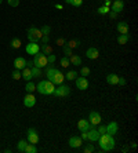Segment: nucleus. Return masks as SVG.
I'll use <instances>...</instances> for the list:
<instances>
[{
  "label": "nucleus",
  "mask_w": 138,
  "mask_h": 153,
  "mask_svg": "<svg viewBox=\"0 0 138 153\" xmlns=\"http://www.w3.org/2000/svg\"><path fill=\"white\" fill-rule=\"evenodd\" d=\"M98 143H100V146H101L102 150H112V149L115 148V139H113V135H109V134H102L100 135L98 138Z\"/></svg>",
  "instance_id": "nucleus-1"
},
{
  "label": "nucleus",
  "mask_w": 138,
  "mask_h": 153,
  "mask_svg": "<svg viewBox=\"0 0 138 153\" xmlns=\"http://www.w3.org/2000/svg\"><path fill=\"white\" fill-rule=\"evenodd\" d=\"M43 33L40 29H37V28L35 26H31L29 29H28V40L32 43H37L40 39H42Z\"/></svg>",
  "instance_id": "nucleus-2"
},
{
  "label": "nucleus",
  "mask_w": 138,
  "mask_h": 153,
  "mask_svg": "<svg viewBox=\"0 0 138 153\" xmlns=\"http://www.w3.org/2000/svg\"><path fill=\"white\" fill-rule=\"evenodd\" d=\"M48 62H47V55H44L43 53H39L35 54V59H33V66H36V68H44V66H47Z\"/></svg>",
  "instance_id": "nucleus-3"
},
{
  "label": "nucleus",
  "mask_w": 138,
  "mask_h": 153,
  "mask_svg": "<svg viewBox=\"0 0 138 153\" xmlns=\"http://www.w3.org/2000/svg\"><path fill=\"white\" fill-rule=\"evenodd\" d=\"M69 92H70V87L66 84H59L58 88H55L54 90L53 94L55 95V97H66V95H69Z\"/></svg>",
  "instance_id": "nucleus-4"
},
{
  "label": "nucleus",
  "mask_w": 138,
  "mask_h": 153,
  "mask_svg": "<svg viewBox=\"0 0 138 153\" xmlns=\"http://www.w3.org/2000/svg\"><path fill=\"white\" fill-rule=\"evenodd\" d=\"M102 122L101 115L98 112H90V116H89V123L91 126H98L100 123Z\"/></svg>",
  "instance_id": "nucleus-5"
},
{
  "label": "nucleus",
  "mask_w": 138,
  "mask_h": 153,
  "mask_svg": "<svg viewBox=\"0 0 138 153\" xmlns=\"http://www.w3.org/2000/svg\"><path fill=\"white\" fill-rule=\"evenodd\" d=\"M28 142L29 143H33V145H36L39 142V134L35 128H29L28 130Z\"/></svg>",
  "instance_id": "nucleus-6"
},
{
  "label": "nucleus",
  "mask_w": 138,
  "mask_h": 153,
  "mask_svg": "<svg viewBox=\"0 0 138 153\" xmlns=\"http://www.w3.org/2000/svg\"><path fill=\"white\" fill-rule=\"evenodd\" d=\"M35 104H36V97L32 92H28L26 97L24 98V105L26 108H32V106H35Z\"/></svg>",
  "instance_id": "nucleus-7"
},
{
  "label": "nucleus",
  "mask_w": 138,
  "mask_h": 153,
  "mask_svg": "<svg viewBox=\"0 0 138 153\" xmlns=\"http://www.w3.org/2000/svg\"><path fill=\"white\" fill-rule=\"evenodd\" d=\"M26 53L31 54V55H35V54H37L39 51H40V46L37 44V43H32L29 42V44H26Z\"/></svg>",
  "instance_id": "nucleus-8"
},
{
  "label": "nucleus",
  "mask_w": 138,
  "mask_h": 153,
  "mask_svg": "<svg viewBox=\"0 0 138 153\" xmlns=\"http://www.w3.org/2000/svg\"><path fill=\"white\" fill-rule=\"evenodd\" d=\"M76 87L82 91L87 90V88H89V80L86 79V77H83V76H82V77H77V79H76Z\"/></svg>",
  "instance_id": "nucleus-9"
},
{
  "label": "nucleus",
  "mask_w": 138,
  "mask_h": 153,
  "mask_svg": "<svg viewBox=\"0 0 138 153\" xmlns=\"http://www.w3.org/2000/svg\"><path fill=\"white\" fill-rule=\"evenodd\" d=\"M55 90V84L50 80H44V95H51Z\"/></svg>",
  "instance_id": "nucleus-10"
},
{
  "label": "nucleus",
  "mask_w": 138,
  "mask_h": 153,
  "mask_svg": "<svg viewBox=\"0 0 138 153\" xmlns=\"http://www.w3.org/2000/svg\"><path fill=\"white\" fill-rule=\"evenodd\" d=\"M64 79H65L64 73H62L61 70H57V73L54 74V76H53V79L50 80V81H53L54 84L59 86V84H62V83H64Z\"/></svg>",
  "instance_id": "nucleus-11"
},
{
  "label": "nucleus",
  "mask_w": 138,
  "mask_h": 153,
  "mask_svg": "<svg viewBox=\"0 0 138 153\" xmlns=\"http://www.w3.org/2000/svg\"><path fill=\"white\" fill-rule=\"evenodd\" d=\"M111 6H112V11L116 13V14H119V13L123 11V8H124V3H123V0H115Z\"/></svg>",
  "instance_id": "nucleus-12"
},
{
  "label": "nucleus",
  "mask_w": 138,
  "mask_h": 153,
  "mask_svg": "<svg viewBox=\"0 0 138 153\" xmlns=\"http://www.w3.org/2000/svg\"><path fill=\"white\" fill-rule=\"evenodd\" d=\"M68 143H69L70 148H80L82 143H83V139H82L80 137H76V135H75V137H70Z\"/></svg>",
  "instance_id": "nucleus-13"
},
{
  "label": "nucleus",
  "mask_w": 138,
  "mask_h": 153,
  "mask_svg": "<svg viewBox=\"0 0 138 153\" xmlns=\"http://www.w3.org/2000/svg\"><path fill=\"white\" fill-rule=\"evenodd\" d=\"M90 127H91V124L89 123V120H84V119H82V120H79V122H77V128H79L82 132L89 131V130H90Z\"/></svg>",
  "instance_id": "nucleus-14"
},
{
  "label": "nucleus",
  "mask_w": 138,
  "mask_h": 153,
  "mask_svg": "<svg viewBox=\"0 0 138 153\" xmlns=\"http://www.w3.org/2000/svg\"><path fill=\"white\" fill-rule=\"evenodd\" d=\"M98 138H100V132L95 128H91L90 131H87V139H90L91 142H97Z\"/></svg>",
  "instance_id": "nucleus-15"
},
{
  "label": "nucleus",
  "mask_w": 138,
  "mask_h": 153,
  "mask_svg": "<svg viewBox=\"0 0 138 153\" xmlns=\"http://www.w3.org/2000/svg\"><path fill=\"white\" fill-rule=\"evenodd\" d=\"M25 66H26V59L22 58V57L15 58V61H14V68L18 69V70H22Z\"/></svg>",
  "instance_id": "nucleus-16"
},
{
  "label": "nucleus",
  "mask_w": 138,
  "mask_h": 153,
  "mask_svg": "<svg viewBox=\"0 0 138 153\" xmlns=\"http://www.w3.org/2000/svg\"><path fill=\"white\" fill-rule=\"evenodd\" d=\"M116 29L120 35H127L128 33V24L127 22H117Z\"/></svg>",
  "instance_id": "nucleus-17"
},
{
  "label": "nucleus",
  "mask_w": 138,
  "mask_h": 153,
  "mask_svg": "<svg viewBox=\"0 0 138 153\" xmlns=\"http://www.w3.org/2000/svg\"><path fill=\"white\" fill-rule=\"evenodd\" d=\"M106 134H109V135H115V134H117V131H119V127H117V123L116 122H112L109 123L108 126H106Z\"/></svg>",
  "instance_id": "nucleus-18"
},
{
  "label": "nucleus",
  "mask_w": 138,
  "mask_h": 153,
  "mask_svg": "<svg viewBox=\"0 0 138 153\" xmlns=\"http://www.w3.org/2000/svg\"><path fill=\"white\" fill-rule=\"evenodd\" d=\"M86 55H87V58L89 59H97L98 57H100V53H98V50H97L95 47H91V48L87 50Z\"/></svg>",
  "instance_id": "nucleus-19"
},
{
  "label": "nucleus",
  "mask_w": 138,
  "mask_h": 153,
  "mask_svg": "<svg viewBox=\"0 0 138 153\" xmlns=\"http://www.w3.org/2000/svg\"><path fill=\"white\" fill-rule=\"evenodd\" d=\"M22 79L24 80H26V81H31V79L33 77V74H32V70H31V68H28V66H25V68L22 69Z\"/></svg>",
  "instance_id": "nucleus-20"
},
{
  "label": "nucleus",
  "mask_w": 138,
  "mask_h": 153,
  "mask_svg": "<svg viewBox=\"0 0 138 153\" xmlns=\"http://www.w3.org/2000/svg\"><path fill=\"white\" fill-rule=\"evenodd\" d=\"M106 81H108V84L116 86L117 83H119V76H117V74H115V73L108 74V76H106Z\"/></svg>",
  "instance_id": "nucleus-21"
},
{
  "label": "nucleus",
  "mask_w": 138,
  "mask_h": 153,
  "mask_svg": "<svg viewBox=\"0 0 138 153\" xmlns=\"http://www.w3.org/2000/svg\"><path fill=\"white\" fill-rule=\"evenodd\" d=\"M69 62L72 63V65H75V66H79L80 63H82V58H80L79 55H75V54H72V55L69 57Z\"/></svg>",
  "instance_id": "nucleus-22"
},
{
  "label": "nucleus",
  "mask_w": 138,
  "mask_h": 153,
  "mask_svg": "<svg viewBox=\"0 0 138 153\" xmlns=\"http://www.w3.org/2000/svg\"><path fill=\"white\" fill-rule=\"evenodd\" d=\"M57 70H58V69L53 68V66H48L47 70H46V76H47V79H48V80L53 79V76H54L55 73H57Z\"/></svg>",
  "instance_id": "nucleus-23"
},
{
  "label": "nucleus",
  "mask_w": 138,
  "mask_h": 153,
  "mask_svg": "<svg viewBox=\"0 0 138 153\" xmlns=\"http://www.w3.org/2000/svg\"><path fill=\"white\" fill-rule=\"evenodd\" d=\"M128 40H130V35H119V36H117V43H119V44H126V43L128 42Z\"/></svg>",
  "instance_id": "nucleus-24"
},
{
  "label": "nucleus",
  "mask_w": 138,
  "mask_h": 153,
  "mask_svg": "<svg viewBox=\"0 0 138 153\" xmlns=\"http://www.w3.org/2000/svg\"><path fill=\"white\" fill-rule=\"evenodd\" d=\"M42 53L44 55H50V54H53V48L50 47L48 44H42Z\"/></svg>",
  "instance_id": "nucleus-25"
},
{
  "label": "nucleus",
  "mask_w": 138,
  "mask_h": 153,
  "mask_svg": "<svg viewBox=\"0 0 138 153\" xmlns=\"http://www.w3.org/2000/svg\"><path fill=\"white\" fill-rule=\"evenodd\" d=\"M75 77H77V72L76 70H69L68 73L65 74V79L66 80H75Z\"/></svg>",
  "instance_id": "nucleus-26"
},
{
  "label": "nucleus",
  "mask_w": 138,
  "mask_h": 153,
  "mask_svg": "<svg viewBox=\"0 0 138 153\" xmlns=\"http://www.w3.org/2000/svg\"><path fill=\"white\" fill-rule=\"evenodd\" d=\"M25 152L26 153H36L37 152V148L33 145V143H29L28 142V145H26V148H25Z\"/></svg>",
  "instance_id": "nucleus-27"
},
{
  "label": "nucleus",
  "mask_w": 138,
  "mask_h": 153,
  "mask_svg": "<svg viewBox=\"0 0 138 153\" xmlns=\"http://www.w3.org/2000/svg\"><path fill=\"white\" fill-rule=\"evenodd\" d=\"M31 70H32L33 77H40V76H42V69H40V68H36V66H32V68H31Z\"/></svg>",
  "instance_id": "nucleus-28"
},
{
  "label": "nucleus",
  "mask_w": 138,
  "mask_h": 153,
  "mask_svg": "<svg viewBox=\"0 0 138 153\" xmlns=\"http://www.w3.org/2000/svg\"><path fill=\"white\" fill-rule=\"evenodd\" d=\"M26 145H28V141H20V142H18V145H17V149H18L20 152H25Z\"/></svg>",
  "instance_id": "nucleus-29"
},
{
  "label": "nucleus",
  "mask_w": 138,
  "mask_h": 153,
  "mask_svg": "<svg viewBox=\"0 0 138 153\" xmlns=\"http://www.w3.org/2000/svg\"><path fill=\"white\" fill-rule=\"evenodd\" d=\"M25 90H26V92H33V91L36 90V86L33 84L32 81H28L26 86H25Z\"/></svg>",
  "instance_id": "nucleus-30"
},
{
  "label": "nucleus",
  "mask_w": 138,
  "mask_h": 153,
  "mask_svg": "<svg viewBox=\"0 0 138 153\" xmlns=\"http://www.w3.org/2000/svg\"><path fill=\"white\" fill-rule=\"evenodd\" d=\"M21 44H22L21 40H20V39H17V37L11 40V47H13V48H15V50H17V48H20V47H21Z\"/></svg>",
  "instance_id": "nucleus-31"
},
{
  "label": "nucleus",
  "mask_w": 138,
  "mask_h": 153,
  "mask_svg": "<svg viewBox=\"0 0 138 153\" xmlns=\"http://www.w3.org/2000/svg\"><path fill=\"white\" fill-rule=\"evenodd\" d=\"M66 3L70 6H75V7H80L82 3H83V0H66Z\"/></svg>",
  "instance_id": "nucleus-32"
},
{
  "label": "nucleus",
  "mask_w": 138,
  "mask_h": 153,
  "mask_svg": "<svg viewBox=\"0 0 138 153\" xmlns=\"http://www.w3.org/2000/svg\"><path fill=\"white\" fill-rule=\"evenodd\" d=\"M66 46H68L69 48L79 47V40H70V42H66Z\"/></svg>",
  "instance_id": "nucleus-33"
},
{
  "label": "nucleus",
  "mask_w": 138,
  "mask_h": 153,
  "mask_svg": "<svg viewBox=\"0 0 138 153\" xmlns=\"http://www.w3.org/2000/svg\"><path fill=\"white\" fill-rule=\"evenodd\" d=\"M36 90L39 91V94L44 95V80H42V81H40V83L36 86Z\"/></svg>",
  "instance_id": "nucleus-34"
},
{
  "label": "nucleus",
  "mask_w": 138,
  "mask_h": 153,
  "mask_svg": "<svg viewBox=\"0 0 138 153\" xmlns=\"http://www.w3.org/2000/svg\"><path fill=\"white\" fill-rule=\"evenodd\" d=\"M109 7H106V6H102V7H100L98 8V14H101V15H105V14H108L109 13Z\"/></svg>",
  "instance_id": "nucleus-35"
},
{
  "label": "nucleus",
  "mask_w": 138,
  "mask_h": 153,
  "mask_svg": "<svg viewBox=\"0 0 138 153\" xmlns=\"http://www.w3.org/2000/svg\"><path fill=\"white\" fill-rule=\"evenodd\" d=\"M11 77H13L14 80H20V79H22V74L18 69H15V70L13 72V74H11Z\"/></svg>",
  "instance_id": "nucleus-36"
},
{
  "label": "nucleus",
  "mask_w": 138,
  "mask_h": 153,
  "mask_svg": "<svg viewBox=\"0 0 138 153\" xmlns=\"http://www.w3.org/2000/svg\"><path fill=\"white\" fill-rule=\"evenodd\" d=\"M59 62H61V66H64V68H68L69 65H70V62H69V59L66 57H62Z\"/></svg>",
  "instance_id": "nucleus-37"
},
{
  "label": "nucleus",
  "mask_w": 138,
  "mask_h": 153,
  "mask_svg": "<svg viewBox=\"0 0 138 153\" xmlns=\"http://www.w3.org/2000/svg\"><path fill=\"white\" fill-rule=\"evenodd\" d=\"M98 130H97V131L100 132V135H102V134H106V131H108V130H106V126H104V124H101V123H100V124H98Z\"/></svg>",
  "instance_id": "nucleus-38"
},
{
  "label": "nucleus",
  "mask_w": 138,
  "mask_h": 153,
  "mask_svg": "<svg viewBox=\"0 0 138 153\" xmlns=\"http://www.w3.org/2000/svg\"><path fill=\"white\" fill-rule=\"evenodd\" d=\"M83 152L84 153H93L94 152V146H93L91 143H89V145H86V148L83 149Z\"/></svg>",
  "instance_id": "nucleus-39"
},
{
  "label": "nucleus",
  "mask_w": 138,
  "mask_h": 153,
  "mask_svg": "<svg viewBox=\"0 0 138 153\" xmlns=\"http://www.w3.org/2000/svg\"><path fill=\"white\" fill-rule=\"evenodd\" d=\"M40 31H42L43 35H47V36H48V35H50V32H51V28L48 26V25H44V26H43Z\"/></svg>",
  "instance_id": "nucleus-40"
},
{
  "label": "nucleus",
  "mask_w": 138,
  "mask_h": 153,
  "mask_svg": "<svg viewBox=\"0 0 138 153\" xmlns=\"http://www.w3.org/2000/svg\"><path fill=\"white\" fill-rule=\"evenodd\" d=\"M80 73H82V76H83V77H87V76L90 74V69L87 68V66H84V68H82Z\"/></svg>",
  "instance_id": "nucleus-41"
},
{
  "label": "nucleus",
  "mask_w": 138,
  "mask_h": 153,
  "mask_svg": "<svg viewBox=\"0 0 138 153\" xmlns=\"http://www.w3.org/2000/svg\"><path fill=\"white\" fill-rule=\"evenodd\" d=\"M7 3L11 7H18L20 6V0H7Z\"/></svg>",
  "instance_id": "nucleus-42"
},
{
  "label": "nucleus",
  "mask_w": 138,
  "mask_h": 153,
  "mask_svg": "<svg viewBox=\"0 0 138 153\" xmlns=\"http://www.w3.org/2000/svg\"><path fill=\"white\" fill-rule=\"evenodd\" d=\"M55 59H57V57H55L54 54H50V55H47V62L48 63H51V65H53V63L55 62Z\"/></svg>",
  "instance_id": "nucleus-43"
},
{
  "label": "nucleus",
  "mask_w": 138,
  "mask_h": 153,
  "mask_svg": "<svg viewBox=\"0 0 138 153\" xmlns=\"http://www.w3.org/2000/svg\"><path fill=\"white\" fill-rule=\"evenodd\" d=\"M64 53H65V55H68V57H70V55L73 54V53H72V48H69L66 44L64 46Z\"/></svg>",
  "instance_id": "nucleus-44"
},
{
  "label": "nucleus",
  "mask_w": 138,
  "mask_h": 153,
  "mask_svg": "<svg viewBox=\"0 0 138 153\" xmlns=\"http://www.w3.org/2000/svg\"><path fill=\"white\" fill-rule=\"evenodd\" d=\"M40 40H42V44H48V42H50V37H48L47 35H43Z\"/></svg>",
  "instance_id": "nucleus-45"
},
{
  "label": "nucleus",
  "mask_w": 138,
  "mask_h": 153,
  "mask_svg": "<svg viewBox=\"0 0 138 153\" xmlns=\"http://www.w3.org/2000/svg\"><path fill=\"white\" fill-rule=\"evenodd\" d=\"M57 44H58V46H62V47H64L65 44H66V40H65V39H62V37H59V39H57Z\"/></svg>",
  "instance_id": "nucleus-46"
},
{
  "label": "nucleus",
  "mask_w": 138,
  "mask_h": 153,
  "mask_svg": "<svg viewBox=\"0 0 138 153\" xmlns=\"http://www.w3.org/2000/svg\"><path fill=\"white\" fill-rule=\"evenodd\" d=\"M117 84H120V86H124L126 84V80L123 79V77H119V83Z\"/></svg>",
  "instance_id": "nucleus-47"
},
{
  "label": "nucleus",
  "mask_w": 138,
  "mask_h": 153,
  "mask_svg": "<svg viewBox=\"0 0 138 153\" xmlns=\"http://www.w3.org/2000/svg\"><path fill=\"white\" fill-rule=\"evenodd\" d=\"M108 14H109V15H111V18H116V13H113V11H109V13H108Z\"/></svg>",
  "instance_id": "nucleus-48"
},
{
  "label": "nucleus",
  "mask_w": 138,
  "mask_h": 153,
  "mask_svg": "<svg viewBox=\"0 0 138 153\" xmlns=\"http://www.w3.org/2000/svg\"><path fill=\"white\" fill-rule=\"evenodd\" d=\"M26 66H28V68H32V66H33V61H26Z\"/></svg>",
  "instance_id": "nucleus-49"
},
{
  "label": "nucleus",
  "mask_w": 138,
  "mask_h": 153,
  "mask_svg": "<svg viewBox=\"0 0 138 153\" xmlns=\"http://www.w3.org/2000/svg\"><path fill=\"white\" fill-rule=\"evenodd\" d=\"M82 139H87V131H84V132H82Z\"/></svg>",
  "instance_id": "nucleus-50"
},
{
  "label": "nucleus",
  "mask_w": 138,
  "mask_h": 153,
  "mask_svg": "<svg viewBox=\"0 0 138 153\" xmlns=\"http://www.w3.org/2000/svg\"><path fill=\"white\" fill-rule=\"evenodd\" d=\"M104 1H105V6H106V7H111V4H112L111 0H104Z\"/></svg>",
  "instance_id": "nucleus-51"
},
{
  "label": "nucleus",
  "mask_w": 138,
  "mask_h": 153,
  "mask_svg": "<svg viewBox=\"0 0 138 153\" xmlns=\"http://www.w3.org/2000/svg\"><path fill=\"white\" fill-rule=\"evenodd\" d=\"M1 1H3V0H0V4H1Z\"/></svg>",
  "instance_id": "nucleus-52"
}]
</instances>
